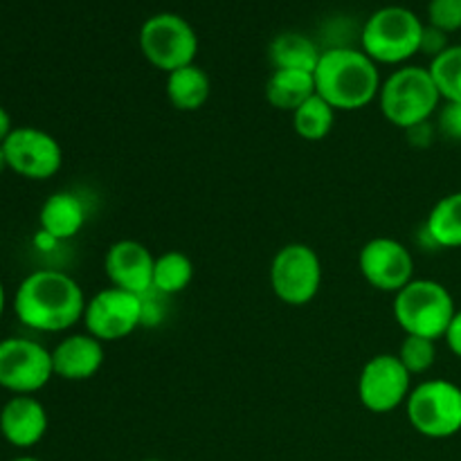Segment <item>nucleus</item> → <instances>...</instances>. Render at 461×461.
<instances>
[{
	"label": "nucleus",
	"mask_w": 461,
	"mask_h": 461,
	"mask_svg": "<svg viewBox=\"0 0 461 461\" xmlns=\"http://www.w3.org/2000/svg\"><path fill=\"white\" fill-rule=\"evenodd\" d=\"M268 54L275 70L304 72H315L320 57H322L318 45H315L309 36L297 34V32H284V34L275 36L273 43H270Z\"/></svg>",
	"instance_id": "obj_20"
},
{
	"label": "nucleus",
	"mask_w": 461,
	"mask_h": 461,
	"mask_svg": "<svg viewBox=\"0 0 461 461\" xmlns=\"http://www.w3.org/2000/svg\"><path fill=\"white\" fill-rule=\"evenodd\" d=\"M430 75L444 102H461V45H450L430 61Z\"/></svg>",
	"instance_id": "obj_24"
},
{
	"label": "nucleus",
	"mask_w": 461,
	"mask_h": 461,
	"mask_svg": "<svg viewBox=\"0 0 461 461\" xmlns=\"http://www.w3.org/2000/svg\"><path fill=\"white\" fill-rule=\"evenodd\" d=\"M0 390H3V385H0Z\"/></svg>",
	"instance_id": "obj_36"
},
{
	"label": "nucleus",
	"mask_w": 461,
	"mask_h": 461,
	"mask_svg": "<svg viewBox=\"0 0 461 461\" xmlns=\"http://www.w3.org/2000/svg\"><path fill=\"white\" fill-rule=\"evenodd\" d=\"M333 124H336V111L320 95H313L309 102H304L293 113L295 133L302 140H306V142H320V140H324L331 133Z\"/></svg>",
	"instance_id": "obj_23"
},
{
	"label": "nucleus",
	"mask_w": 461,
	"mask_h": 461,
	"mask_svg": "<svg viewBox=\"0 0 461 461\" xmlns=\"http://www.w3.org/2000/svg\"><path fill=\"white\" fill-rule=\"evenodd\" d=\"M437 113V131L446 140L461 142V102H444Z\"/></svg>",
	"instance_id": "obj_27"
},
{
	"label": "nucleus",
	"mask_w": 461,
	"mask_h": 461,
	"mask_svg": "<svg viewBox=\"0 0 461 461\" xmlns=\"http://www.w3.org/2000/svg\"><path fill=\"white\" fill-rule=\"evenodd\" d=\"M12 461H41V459H36V457H16V459H12Z\"/></svg>",
	"instance_id": "obj_34"
},
{
	"label": "nucleus",
	"mask_w": 461,
	"mask_h": 461,
	"mask_svg": "<svg viewBox=\"0 0 461 461\" xmlns=\"http://www.w3.org/2000/svg\"><path fill=\"white\" fill-rule=\"evenodd\" d=\"M54 376L52 351L30 338L0 340V385L14 394H34Z\"/></svg>",
	"instance_id": "obj_9"
},
{
	"label": "nucleus",
	"mask_w": 461,
	"mask_h": 461,
	"mask_svg": "<svg viewBox=\"0 0 461 461\" xmlns=\"http://www.w3.org/2000/svg\"><path fill=\"white\" fill-rule=\"evenodd\" d=\"M378 104L390 124L408 131L430 122L439 111L441 95L428 68L403 66L383 81Z\"/></svg>",
	"instance_id": "obj_3"
},
{
	"label": "nucleus",
	"mask_w": 461,
	"mask_h": 461,
	"mask_svg": "<svg viewBox=\"0 0 461 461\" xmlns=\"http://www.w3.org/2000/svg\"><path fill=\"white\" fill-rule=\"evenodd\" d=\"M86 295L79 284L61 270H34L14 295L16 318L27 329L61 333L84 320Z\"/></svg>",
	"instance_id": "obj_1"
},
{
	"label": "nucleus",
	"mask_w": 461,
	"mask_h": 461,
	"mask_svg": "<svg viewBox=\"0 0 461 461\" xmlns=\"http://www.w3.org/2000/svg\"><path fill=\"white\" fill-rule=\"evenodd\" d=\"M86 205L77 194L57 192L41 207V230L52 241H68L86 225Z\"/></svg>",
	"instance_id": "obj_17"
},
{
	"label": "nucleus",
	"mask_w": 461,
	"mask_h": 461,
	"mask_svg": "<svg viewBox=\"0 0 461 461\" xmlns=\"http://www.w3.org/2000/svg\"><path fill=\"white\" fill-rule=\"evenodd\" d=\"M12 131H14L12 117H9V113L5 111L3 106H0V144L9 138V133H12Z\"/></svg>",
	"instance_id": "obj_31"
},
{
	"label": "nucleus",
	"mask_w": 461,
	"mask_h": 461,
	"mask_svg": "<svg viewBox=\"0 0 461 461\" xmlns=\"http://www.w3.org/2000/svg\"><path fill=\"white\" fill-rule=\"evenodd\" d=\"M446 342H448L450 351H453L457 358H461V311H457L453 318V322H450L448 331H446Z\"/></svg>",
	"instance_id": "obj_29"
},
{
	"label": "nucleus",
	"mask_w": 461,
	"mask_h": 461,
	"mask_svg": "<svg viewBox=\"0 0 461 461\" xmlns=\"http://www.w3.org/2000/svg\"><path fill=\"white\" fill-rule=\"evenodd\" d=\"M423 27L426 25L412 9L390 5L367 18L360 32V45L374 63L396 66L419 54Z\"/></svg>",
	"instance_id": "obj_4"
},
{
	"label": "nucleus",
	"mask_w": 461,
	"mask_h": 461,
	"mask_svg": "<svg viewBox=\"0 0 461 461\" xmlns=\"http://www.w3.org/2000/svg\"><path fill=\"white\" fill-rule=\"evenodd\" d=\"M194 264L187 255L178 250H169L156 257L153 266V291L162 295H178L192 284Z\"/></svg>",
	"instance_id": "obj_22"
},
{
	"label": "nucleus",
	"mask_w": 461,
	"mask_h": 461,
	"mask_svg": "<svg viewBox=\"0 0 461 461\" xmlns=\"http://www.w3.org/2000/svg\"><path fill=\"white\" fill-rule=\"evenodd\" d=\"M153 266H156V257L149 252L144 243L133 241V239H122L113 243L104 261L113 286L140 297L153 291Z\"/></svg>",
	"instance_id": "obj_14"
},
{
	"label": "nucleus",
	"mask_w": 461,
	"mask_h": 461,
	"mask_svg": "<svg viewBox=\"0 0 461 461\" xmlns=\"http://www.w3.org/2000/svg\"><path fill=\"white\" fill-rule=\"evenodd\" d=\"M315 90L333 111H360L381 93V72L363 50H324L313 72Z\"/></svg>",
	"instance_id": "obj_2"
},
{
	"label": "nucleus",
	"mask_w": 461,
	"mask_h": 461,
	"mask_svg": "<svg viewBox=\"0 0 461 461\" xmlns=\"http://www.w3.org/2000/svg\"><path fill=\"white\" fill-rule=\"evenodd\" d=\"M140 50L153 68L169 75L178 68L192 66L198 52V36L183 16L162 12L144 21Z\"/></svg>",
	"instance_id": "obj_7"
},
{
	"label": "nucleus",
	"mask_w": 461,
	"mask_h": 461,
	"mask_svg": "<svg viewBox=\"0 0 461 461\" xmlns=\"http://www.w3.org/2000/svg\"><path fill=\"white\" fill-rule=\"evenodd\" d=\"M358 266L369 286L376 291L394 293V295L414 279L412 252L390 237H378L365 243Z\"/></svg>",
	"instance_id": "obj_13"
},
{
	"label": "nucleus",
	"mask_w": 461,
	"mask_h": 461,
	"mask_svg": "<svg viewBox=\"0 0 461 461\" xmlns=\"http://www.w3.org/2000/svg\"><path fill=\"white\" fill-rule=\"evenodd\" d=\"M144 461H165V459H156V457H153V459H144Z\"/></svg>",
	"instance_id": "obj_35"
},
{
	"label": "nucleus",
	"mask_w": 461,
	"mask_h": 461,
	"mask_svg": "<svg viewBox=\"0 0 461 461\" xmlns=\"http://www.w3.org/2000/svg\"><path fill=\"white\" fill-rule=\"evenodd\" d=\"M405 410L414 430L428 439H448L461 432V387L444 378L412 387Z\"/></svg>",
	"instance_id": "obj_6"
},
{
	"label": "nucleus",
	"mask_w": 461,
	"mask_h": 461,
	"mask_svg": "<svg viewBox=\"0 0 461 461\" xmlns=\"http://www.w3.org/2000/svg\"><path fill=\"white\" fill-rule=\"evenodd\" d=\"M7 169L30 180H48L59 174L63 151L57 138L34 126H16L3 142Z\"/></svg>",
	"instance_id": "obj_11"
},
{
	"label": "nucleus",
	"mask_w": 461,
	"mask_h": 461,
	"mask_svg": "<svg viewBox=\"0 0 461 461\" xmlns=\"http://www.w3.org/2000/svg\"><path fill=\"white\" fill-rule=\"evenodd\" d=\"M410 392H412V374L405 369L399 356H374L360 372L358 399L369 412H392L408 401Z\"/></svg>",
	"instance_id": "obj_12"
},
{
	"label": "nucleus",
	"mask_w": 461,
	"mask_h": 461,
	"mask_svg": "<svg viewBox=\"0 0 461 461\" xmlns=\"http://www.w3.org/2000/svg\"><path fill=\"white\" fill-rule=\"evenodd\" d=\"M313 95H318L313 72L275 70L266 84V99L277 111L295 113Z\"/></svg>",
	"instance_id": "obj_19"
},
{
	"label": "nucleus",
	"mask_w": 461,
	"mask_h": 461,
	"mask_svg": "<svg viewBox=\"0 0 461 461\" xmlns=\"http://www.w3.org/2000/svg\"><path fill=\"white\" fill-rule=\"evenodd\" d=\"M450 45H448V34L441 30H437V27H432L430 23H428L426 27H423V36H421V50L419 52L428 54V57H439L441 52H446Z\"/></svg>",
	"instance_id": "obj_28"
},
{
	"label": "nucleus",
	"mask_w": 461,
	"mask_h": 461,
	"mask_svg": "<svg viewBox=\"0 0 461 461\" xmlns=\"http://www.w3.org/2000/svg\"><path fill=\"white\" fill-rule=\"evenodd\" d=\"M210 93V77L196 63L178 68V70L167 75V97H169V104L176 111H198V108L205 106Z\"/></svg>",
	"instance_id": "obj_18"
},
{
	"label": "nucleus",
	"mask_w": 461,
	"mask_h": 461,
	"mask_svg": "<svg viewBox=\"0 0 461 461\" xmlns=\"http://www.w3.org/2000/svg\"><path fill=\"white\" fill-rule=\"evenodd\" d=\"M270 286L288 306H304L315 300L322 286V261L304 243H288L270 264Z\"/></svg>",
	"instance_id": "obj_8"
},
{
	"label": "nucleus",
	"mask_w": 461,
	"mask_h": 461,
	"mask_svg": "<svg viewBox=\"0 0 461 461\" xmlns=\"http://www.w3.org/2000/svg\"><path fill=\"white\" fill-rule=\"evenodd\" d=\"M457 306L444 284L435 279H412L394 297V318L405 336L439 340L453 322Z\"/></svg>",
	"instance_id": "obj_5"
},
{
	"label": "nucleus",
	"mask_w": 461,
	"mask_h": 461,
	"mask_svg": "<svg viewBox=\"0 0 461 461\" xmlns=\"http://www.w3.org/2000/svg\"><path fill=\"white\" fill-rule=\"evenodd\" d=\"M48 432V412L32 394H14L0 410V435L16 448H32Z\"/></svg>",
	"instance_id": "obj_15"
},
{
	"label": "nucleus",
	"mask_w": 461,
	"mask_h": 461,
	"mask_svg": "<svg viewBox=\"0 0 461 461\" xmlns=\"http://www.w3.org/2000/svg\"><path fill=\"white\" fill-rule=\"evenodd\" d=\"M428 21L432 27L453 34L461 30V0H430Z\"/></svg>",
	"instance_id": "obj_26"
},
{
	"label": "nucleus",
	"mask_w": 461,
	"mask_h": 461,
	"mask_svg": "<svg viewBox=\"0 0 461 461\" xmlns=\"http://www.w3.org/2000/svg\"><path fill=\"white\" fill-rule=\"evenodd\" d=\"M5 306H7V295H5V286L3 282H0V318H3L5 313Z\"/></svg>",
	"instance_id": "obj_32"
},
{
	"label": "nucleus",
	"mask_w": 461,
	"mask_h": 461,
	"mask_svg": "<svg viewBox=\"0 0 461 461\" xmlns=\"http://www.w3.org/2000/svg\"><path fill=\"white\" fill-rule=\"evenodd\" d=\"M81 322L97 340H122L144 322V297L115 286L104 288L88 300Z\"/></svg>",
	"instance_id": "obj_10"
},
{
	"label": "nucleus",
	"mask_w": 461,
	"mask_h": 461,
	"mask_svg": "<svg viewBox=\"0 0 461 461\" xmlns=\"http://www.w3.org/2000/svg\"><path fill=\"white\" fill-rule=\"evenodd\" d=\"M426 234L437 248H461V192L437 201L428 214Z\"/></svg>",
	"instance_id": "obj_21"
},
{
	"label": "nucleus",
	"mask_w": 461,
	"mask_h": 461,
	"mask_svg": "<svg viewBox=\"0 0 461 461\" xmlns=\"http://www.w3.org/2000/svg\"><path fill=\"white\" fill-rule=\"evenodd\" d=\"M399 360L405 365L412 376L417 374H426L428 369H432L437 360V345L430 338L421 336H405L403 345L399 349Z\"/></svg>",
	"instance_id": "obj_25"
},
{
	"label": "nucleus",
	"mask_w": 461,
	"mask_h": 461,
	"mask_svg": "<svg viewBox=\"0 0 461 461\" xmlns=\"http://www.w3.org/2000/svg\"><path fill=\"white\" fill-rule=\"evenodd\" d=\"M408 135H410V142H412V144H419V147H428V144L432 142L430 122H423V124L412 126V129H408Z\"/></svg>",
	"instance_id": "obj_30"
},
{
	"label": "nucleus",
	"mask_w": 461,
	"mask_h": 461,
	"mask_svg": "<svg viewBox=\"0 0 461 461\" xmlns=\"http://www.w3.org/2000/svg\"><path fill=\"white\" fill-rule=\"evenodd\" d=\"M104 365V342L90 333H75L52 349L54 376L63 381H88Z\"/></svg>",
	"instance_id": "obj_16"
},
{
	"label": "nucleus",
	"mask_w": 461,
	"mask_h": 461,
	"mask_svg": "<svg viewBox=\"0 0 461 461\" xmlns=\"http://www.w3.org/2000/svg\"><path fill=\"white\" fill-rule=\"evenodd\" d=\"M7 169V158H5V151H3V144H0V174Z\"/></svg>",
	"instance_id": "obj_33"
}]
</instances>
